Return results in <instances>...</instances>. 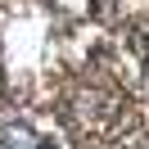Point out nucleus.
<instances>
[{"label":"nucleus","instance_id":"nucleus-2","mask_svg":"<svg viewBox=\"0 0 149 149\" xmlns=\"http://www.w3.org/2000/svg\"><path fill=\"white\" fill-rule=\"evenodd\" d=\"M36 131L27 127V122H5L0 127V149H36Z\"/></svg>","mask_w":149,"mask_h":149},{"label":"nucleus","instance_id":"nucleus-1","mask_svg":"<svg viewBox=\"0 0 149 149\" xmlns=\"http://www.w3.org/2000/svg\"><path fill=\"white\" fill-rule=\"evenodd\" d=\"M72 113H77V122H81L91 136H104V131L122 118V109L113 104V95H104V91H81L77 104H72Z\"/></svg>","mask_w":149,"mask_h":149},{"label":"nucleus","instance_id":"nucleus-3","mask_svg":"<svg viewBox=\"0 0 149 149\" xmlns=\"http://www.w3.org/2000/svg\"><path fill=\"white\" fill-rule=\"evenodd\" d=\"M36 149H59V145H54V140H41V145H36Z\"/></svg>","mask_w":149,"mask_h":149}]
</instances>
